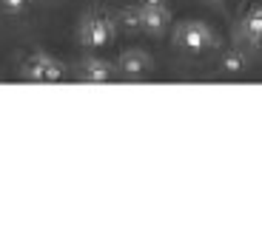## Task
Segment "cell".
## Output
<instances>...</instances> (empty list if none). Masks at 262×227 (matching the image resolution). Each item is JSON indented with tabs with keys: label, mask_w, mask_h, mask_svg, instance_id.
<instances>
[{
	"label": "cell",
	"mask_w": 262,
	"mask_h": 227,
	"mask_svg": "<svg viewBox=\"0 0 262 227\" xmlns=\"http://www.w3.org/2000/svg\"><path fill=\"white\" fill-rule=\"evenodd\" d=\"M114 37V23L105 14H89L80 23V43L85 48H103Z\"/></svg>",
	"instance_id": "cell-1"
},
{
	"label": "cell",
	"mask_w": 262,
	"mask_h": 227,
	"mask_svg": "<svg viewBox=\"0 0 262 227\" xmlns=\"http://www.w3.org/2000/svg\"><path fill=\"white\" fill-rule=\"evenodd\" d=\"M174 40H177L180 48H185L191 54H200V52H205V48L214 45V32L205 23H200V20H188V23H183L177 29V37Z\"/></svg>",
	"instance_id": "cell-2"
},
{
	"label": "cell",
	"mask_w": 262,
	"mask_h": 227,
	"mask_svg": "<svg viewBox=\"0 0 262 227\" xmlns=\"http://www.w3.org/2000/svg\"><path fill=\"white\" fill-rule=\"evenodd\" d=\"M63 63H57L49 54H32L23 63V77L32 80V83H57V80H63Z\"/></svg>",
	"instance_id": "cell-3"
},
{
	"label": "cell",
	"mask_w": 262,
	"mask_h": 227,
	"mask_svg": "<svg viewBox=\"0 0 262 227\" xmlns=\"http://www.w3.org/2000/svg\"><path fill=\"white\" fill-rule=\"evenodd\" d=\"M117 68L125 80H143V77H148V71H151V60L145 52L131 48V52H125L123 57H120Z\"/></svg>",
	"instance_id": "cell-4"
},
{
	"label": "cell",
	"mask_w": 262,
	"mask_h": 227,
	"mask_svg": "<svg viewBox=\"0 0 262 227\" xmlns=\"http://www.w3.org/2000/svg\"><path fill=\"white\" fill-rule=\"evenodd\" d=\"M171 26L168 6H140V29L148 34H163Z\"/></svg>",
	"instance_id": "cell-5"
},
{
	"label": "cell",
	"mask_w": 262,
	"mask_h": 227,
	"mask_svg": "<svg viewBox=\"0 0 262 227\" xmlns=\"http://www.w3.org/2000/svg\"><path fill=\"white\" fill-rule=\"evenodd\" d=\"M80 80H85V83H112L114 68H112V63L92 57V60H85V63L80 65Z\"/></svg>",
	"instance_id": "cell-6"
},
{
	"label": "cell",
	"mask_w": 262,
	"mask_h": 227,
	"mask_svg": "<svg viewBox=\"0 0 262 227\" xmlns=\"http://www.w3.org/2000/svg\"><path fill=\"white\" fill-rule=\"evenodd\" d=\"M243 34L251 43H262V6L251 9L243 17Z\"/></svg>",
	"instance_id": "cell-7"
},
{
	"label": "cell",
	"mask_w": 262,
	"mask_h": 227,
	"mask_svg": "<svg viewBox=\"0 0 262 227\" xmlns=\"http://www.w3.org/2000/svg\"><path fill=\"white\" fill-rule=\"evenodd\" d=\"M223 71H225V74H239V71H245V54L228 52V54L223 57Z\"/></svg>",
	"instance_id": "cell-8"
},
{
	"label": "cell",
	"mask_w": 262,
	"mask_h": 227,
	"mask_svg": "<svg viewBox=\"0 0 262 227\" xmlns=\"http://www.w3.org/2000/svg\"><path fill=\"white\" fill-rule=\"evenodd\" d=\"M120 23L125 29H140V6L137 9H128V12L120 14Z\"/></svg>",
	"instance_id": "cell-9"
},
{
	"label": "cell",
	"mask_w": 262,
	"mask_h": 227,
	"mask_svg": "<svg viewBox=\"0 0 262 227\" xmlns=\"http://www.w3.org/2000/svg\"><path fill=\"white\" fill-rule=\"evenodd\" d=\"M26 6H29V0H0V9L6 14H20Z\"/></svg>",
	"instance_id": "cell-10"
},
{
	"label": "cell",
	"mask_w": 262,
	"mask_h": 227,
	"mask_svg": "<svg viewBox=\"0 0 262 227\" xmlns=\"http://www.w3.org/2000/svg\"><path fill=\"white\" fill-rule=\"evenodd\" d=\"M168 0H140V6H165Z\"/></svg>",
	"instance_id": "cell-11"
}]
</instances>
